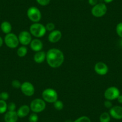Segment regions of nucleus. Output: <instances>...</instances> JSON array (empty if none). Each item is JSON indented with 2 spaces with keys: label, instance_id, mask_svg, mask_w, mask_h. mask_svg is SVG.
<instances>
[{
  "label": "nucleus",
  "instance_id": "obj_1",
  "mask_svg": "<svg viewBox=\"0 0 122 122\" xmlns=\"http://www.w3.org/2000/svg\"><path fill=\"white\" fill-rule=\"evenodd\" d=\"M65 60L63 52L56 48L50 49L46 53V61L48 65L53 68H57L62 65Z\"/></svg>",
  "mask_w": 122,
  "mask_h": 122
},
{
  "label": "nucleus",
  "instance_id": "obj_2",
  "mask_svg": "<svg viewBox=\"0 0 122 122\" xmlns=\"http://www.w3.org/2000/svg\"><path fill=\"white\" fill-rule=\"evenodd\" d=\"M45 26L40 23H34L30 26L29 32L32 36L36 38H41L46 33Z\"/></svg>",
  "mask_w": 122,
  "mask_h": 122
},
{
  "label": "nucleus",
  "instance_id": "obj_3",
  "mask_svg": "<svg viewBox=\"0 0 122 122\" xmlns=\"http://www.w3.org/2000/svg\"><path fill=\"white\" fill-rule=\"evenodd\" d=\"M42 99L48 103L53 104L58 99L57 92L52 88H47L44 89L42 92Z\"/></svg>",
  "mask_w": 122,
  "mask_h": 122
},
{
  "label": "nucleus",
  "instance_id": "obj_4",
  "mask_svg": "<svg viewBox=\"0 0 122 122\" xmlns=\"http://www.w3.org/2000/svg\"><path fill=\"white\" fill-rule=\"evenodd\" d=\"M29 107L30 111H32V112L37 114L42 112L45 110L46 107V104L43 99L36 98L31 101Z\"/></svg>",
  "mask_w": 122,
  "mask_h": 122
},
{
  "label": "nucleus",
  "instance_id": "obj_5",
  "mask_svg": "<svg viewBox=\"0 0 122 122\" xmlns=\"http://www.w3.org/2000/svg\"><path fill=\"white\" fill-rule=\"evenodd\" d=\"M27 16L34 23H38L41 19V13L36 7H30L27 10Z\"/></svg>",
  "mask_w": 122,
  "mask_h": 122
},
{
  "label": "nucleus",
  "instance_id": "obj_6",
  "mask_svg": "<svg viewBox=\"0 0 122 122\" xmlns=\"http://www.w3.org/2000/svg\"><path fill=\"white\" fill-rule=\"evenodd\" d=\"M4 41L5 45L10 49H16L19 44L18 37L13 33L7 34L4 37Z\"/></svg>",
  "mask_w": 122,
  "mask_h": 122
},
{
  "label": "nucleus",
  "instance_id": "obj_7",
  "mask_svg": "<svg viewBox=\"0 0 122 122\" xmlns=\"http://www.w3.org/2000/svg\"><path fill=\"white\" fill-rule=\"evenodd\" d=\"M107 7L104 3H98L92 9V15L95 17H101L106 14Z\"/></svg>",
  "mask_w": 122,
  "mask_h": 122
},
{
  "label": "nucleus",
  "instance_id": "obj_8",
  "mask_svg": "<svg viewBox=\"0 0 122 122\" xmlns=\"http://www.w3.org/2000/svg\"><path fill=\"white\" fill-rule=\"evenodd\" d=\"M120 95L119 89L115 86H111L107 88L104 92V97L106 100L113 101L117 99Z\"/></svg>",
  "mask_w": 122,
  "mask_h": 122
},
{
  "label": "nucleus",
  "instance_id": "obj_9",
  "mask_svg": "<svg viewBox=\"0 0 122 122\" xmlns=\"http://www.w3.org/2000/svg\"><path fill=\"white\" fill-rule=\"evenodd\" d=\"M21 92L26 97H32L35 93V87L30 82L25 81L22 83L20 86Z\"/></svg>",
  "mask_w": 122,
  "mask_h": 122
},
{
  "label": "nucleus",
  "instance_id": "obj_10",
  "mask_svg": "<svg viewBox=\"0 0 122 122\" xmlns=\"http://www.w3.org/2000/svg\"><path fill=\"white\" fill-rule=\"evenodd\" d=\"M32 36L30 33V32H28L27 30H23L20 32L18 36L19 43L25 46L29 45L30 44L31 41L32 40Z\"/></svg>",
  "mask_w": 122,
  "mask_h": 122
},
{
  "label": "nucleus",
  "instance_id": "obj_11",
  "mask_svg": "<svg viewBox=\"0 0 122 122\" xmlns=\"http://www.w3.org/2000/svg\"><path fill=\"white\" fill-rule=\"evenodd\" d=\"M94 70L96 73L100 76H105L108 72V67L107 65L102 62H98L95 64Z\"/></svg>",
  "mask_w": 122,
  "mask_h": 122
},
{
  "label": "nucleus",
  "instance_id": "obj_12",
  "mask_svg": "<svg viewBox=\"0 0 122 122\" xmlns=\"http://www.w3.org/2000/svg\"><path fill=\"white\" fill-rule=\"evenodd\" d=\"M62 36V35L61 31L57 29H55L49 33L48 36V40L51 43H57L61 40Z\"/></svg>",
  "mask_w": 122,
  "mask_h": 122
},
{
  "label": "nucleus",
  "instance_id": "obj_13",
  "mask_svg": "<svg viewBox=\"0 0 122 122\" xmlns=\"http://www.w3.org/2000/svg\"><path fill=\"white\" fill-rule=\"evenodd\" d=\"M111 117L116 120L122 119V107L114 106L110 109V112Z\"/></svg>",
  "mask_w": 122,
  "mask_h": 122
},
{
  "label": "nucleus",
  "instance_id": "obj_14",
  "mask_svg": "<svg viewBox=\"0 0 122 122\" xmlns=\"http://www.w3.org/2000/svg\"><path fill=\"white\" fill-rule=\"evenodd\" d=\"M29 45H30L31 50L36 51V52L41 51L43 47V42L37 38H35V39H32Z\"/></svg>",
  "mask_w": 122,
  "mask_h": 122
},
{
  "label": "nucleus",
  "instance_id": "obj_15",
  "mask_svg": "<svg viewBox=\"0 0 122 122\" xmlns=\"http://www.w3.org/2000/svg\"><path fill=\"white\" fill-rule=\"evenodd\" d=\"M18 116L17 112L8 111L4 115V121L5 122H17L18 120Z\"/></svg>",
  "mask_w": 122,
  "mask_h": 122
},
{
  "label": "nucleus",
  "instance_id": "obj_16",
  "mask_svg": "<svg viewBox=\"0 0 122 122\" xmlns=\"http://www.w3.org/2000/svg\"><path fill=\"white\" fill-rule=\"evenodd\" d=\"M30 111V109L29 106L27 105H23L19 108L16 112L19 118H23V117H26L29 114Z\"/></svg>",
  "mask_w": 122,
  "mask_h": 122
},
{
  "label": "nucleus",
  "instance_id": "obj_17",
  "mask_svg": "<svg viewBox=\"0 0 122 122\" xmlns=\"http://www.w3.org/2000/svg\"><path fill=\"white\" fill-rule=\"evenodd\" d=\"M45 60H46V53L41 50L36 52L34 56V61L37 64H41Z\"/></svg>",
  "mask_w": 122,
  "mask_h": 122
},
{
  "label": "nucleus",
  "instance_id": "obj_18",
  "mask_svg": "<svg viewBox=\"0 0 122 122\" xmlns=\"http://www.w3.org/2000/svg\"><path fill=\"white\" fill-rule=\"evenodd\" d=\"M1 29L4 34H7L10 33L11 32L12 26L9 22L4 21V22H2L1 25Z\"/></svg>",
  "mask_w": 122,
  "mask_h": 122
},
{
  "label": "nucleus",
  "instance_id": "obj_19",
  "mask_svg": "<svg viewBox=\"0 0 122 122\" xmlns=\"http://www.w3.org/2000/svg\"><path fill=\"white\" fill-rule=\"evenodd\" d=\"M28 53V48L25 46L19 47L17 50V54L20 57H25Z\"/></svg>",
  "mask_w": 122,
  "mask_h": 122
},
{
  "label": "nucleus",
  "instance_id": "obj_20",
  "mask_svg": "<svg viewBox=\"0 0 122 122\" xmlns=\"http://www.w3.org/2000/svg\"><path fill=\"white\" fill-rule=\"evenodd\" d=\"M110 120H111V116L108 112H102L99 117L100 122H110Z\"/></svg>",
  "mask_w": 122,
  "mask_h": 122
},
{
  "label": "nucleus",
  "instance_id": "obj_21",
  "mask_svg": "<svg viewBox=\"0 0 122 122\" xmlns=\"http://www.w3.org/2000/svg\"><path fill=\"white\" fill-rule=\"evenodd\" d=\"M7 110V104L6 101L0 99V114H4Z\"/></svg>",
  "mask_w": 122,
  "mask_h": 122
},
{
  "label": "nucleus",
  "instance_id": "obj_22",
  "mask_svg": "<svg viewBox=\"0 0 122 122\" xmlns=\"http://www.w3.org/2000/svg\"><path fill=\"white\" fill-rule=\"evenodd\" d=\"M53 106L54 108H55L56 110L60 111V110H62L64 108V105L62 101H61L57 99V101H56L53 103Z\"/></svg>",
  "mask_w": 122,
  "mask_h": 122
},
{
  "label": "nucleus",
  "instance_id": "obj_23",
  "mask_svg": "<svg viewBox=\"0 0 122 122\" xmlns=\"http://www.w3.org/2000/svg\"><path fill=\"white\" fill-rule=\"evenodd\" d=\"M38 116L37 113L32 112L30 114L29 116V122H38Z\"/></svg>",
  "mask_w": 122,
  "mask_h": 122
},
{
  "label": "nucleus",
  "instance_id": "obj_24",
  "mask_svg": "<svg viewBox=\"0 0 122 122\" xmlns=\"http://www.w3.org/2000/svg\"><path fill=\"white\" fill-rule=\"evenodd\" d=\"M74 122H91L90 118L87 116H81L78 117Z\"/></svg>",
  "mask_w": 122,
  "mask_h": 122
},
{
  "label": "nucleus",
  "instance_id": "obj_25",
  "mask_svg": "<svg viewBox=\"0 0 122 122\" xmlns=\"http://www.w3.org/2000/svg\"><path fill=\"white\" fill-rule=\"evenodd\" d=\"M116 32L120 38H122V22L118 23L116 26Z\"/></svg>",
  "mask_w": 122,
  "mask_h": 122
},
{
  "label": "nucleus",
  "instance_id": "obj_26",
  "mask_svg": "<svg viewBox=\"0 0 122 122\" xmlns=\"http://www.w3.org/2000/svg\"><path fill=\"white\" fill-rule=\"evenodd\" d=\"M46 29L48 31H50V32H51L53 30H55V23H52V22H49L46 24V25L45 26Z\"/></svg>",
  "mask_w": 122,
  "mask_h": 122
},
{
  "label": "nucleus",
  "instance_id": "obj_27",
  "mask_svg": "<svg viewBox=\"0 0 122 122\" xmlns=\"http://www.w3.org/2000/svg\"><path fill=\"white\" fill-rule=\"evenodd\" d=\"M21 84L22 83L18 80H14L11 82V85L15 89H19V88H20Z\"/></svg>",
  "mask_w": 122,
  "mask_h": 122
},
{
  "label": "nucleus",
  "instance_id": "obj_28",
  "mask_svg": "<svg viewBox=\"0 0 122 122\" xmlns=\"http://www.w3.org/2000/svg\"><path fill=\"white\" fill-rule=\"evenodd\" d=\"M16 105L15 102H10L7 104V110L10 111H16Z\"/></svg>",
  "mask_w": 122,
  "mask_h": 122
},
{
  "label": "nucleus",
  "instance_id": "obj_29",
  "mask_svg": "<svg viewBox=\"0 0 122 122\" xmlns=\"http://www.w3.org/2000/svg\"><path fill=\"white\" fill-rule=\"evenodd\" d=\"M9 98V94L6 92H3L0 94V99L4 100L6 101Z\"/></svg>",
  "mask_w": 122,
  "mask_h": 122
},
{
  "label": "nucleus",
  "instance_id": "obj_30",
  "mask_svg": "<svg viewBox=\"0 0 122 122\" xmlns=\"http://www.w3.org/2000/svg\"><path fill=\"white\" fill-rule=\"evenodd\" d=\"M37 3L42 6H46L50 3V0H36Z\"/></svg>",
  "mask_w": 122,
  "mask_h": 122
},
{
  "label": "nucleus",
  "instance_id": "obj_31",
  "mask_svg": "<svg viewBox=\"0 0 122 122\" xmlns=\"http://www.w3.org/2000/svg\"><path fill=\"white\" fill-rule=\"evenodd\" d=\"M104 106L107 108H111L112 107V102H111V101L109 100H105L104 102Z\"/></svg>",
  "mask_w": 122,
  "mask_h": 122
},
{
  "label": "nucleus",
  "instance_id": "obj_32",
  "mask_svg": "<svg viewBox=\"0 0 122 122\" xmlns=\"http://www.w3.org/2000/svg\"><path fill=\"white\" fill-rule=\"evenodd\" d=\"M98 0H88V3L90 5L94 6L96 4H98Z\"/></svg>",
  "mask_w": 122,
  "mask_h": 122
},
{
  "label": "nucleus",
  "instance_id": "obj_33",
  "mask_svg": "<svg viewBox=\"0 0 122 122\" xmlns=\"http://www.w3.org/2000/svg\"><path fill=\"white\" fill-rule=\"evenodd\" d=\"M117 101L120 104H122V95H120L118 97V98H117Z\"/></svg>",
  "mask_w": 122,
  "mask_h": 122
},
{
  "label": "nucleus",
  "instance_id": "obj_34",
  "mask_svg": "<svg viewBox=\"0 0 122 122\" xmlns=\"http://www.w3.org/2000/svg\"><path fill=\"white\" fill-rule=\"evenodd\" d=\"M3 43H4V40L2 38V37L0 36V47L3 45Z\"/></svg>",
  "mask_w": 122,
  "mask_h": 122
},
{
  "label": "nucleus",
  "instance_id": "obj_35",
  "mask_svg": "<svg viewBox=\"0 0 122 122\" xmlns=\"http://www.w3.org/2000/svg\"><path fill=\"white\" fill-rule=\"evenodd\" d=\"M114 0H104V1H105V3H111V2L113 1Z\"/></svg>",
  "mask_w": 122,
  "mask_h": 122
},
{
  "label": "nucleus",
  "instance_id": "obj_36",
  "mask_svg": "<svg viewBox=\"0 0 122 122\" xmlns=\"http://www.w3.org/2000/svg\"><path fill=\"white\" fill-rule=\"evenodd\" d=\"M65 122H72V120H67L65 121Z\"/></svg>",
  "mask_w": 122,
  "mask_h": 122
},
{
  "label": "nucleus",
  "instance_id": "obj_37",
  "mask_svg": "<svg viewBox=\"0 0 122 122\" xmlns=\"http://www.w3.org/2000/svg\"><path fill=\"white\" fill-rule=\"evenodd\" d=\"M121 45L122 46V40H121Z\"/></svg>",
  "mask_w": 122,
  "mask_h": 122
},
{
  "label": "nucleus",
  "instance_id": "obj_38",
  "mask_svg": "<svg viewBox=\"0 0 122 122\" xmlns=\"http://www.w3.org/2000/svg\"><path fill=\"white\" fill-rule=\"evenodd\" d=\"M80 1H82V0H80Z\"/></svg>",
  "mask_w": 122,
  "mask_h": 122
},
{
  "label": "nucleus",
  "instance_id": "obj_39",
  "mask_svg": "<svg viewBox=\"0 0 122 122\" xmlns=\"http://www.w3.org/2000/svg\"><path fill=\"white\" fill-rule=\"evenodd\" d=\"M0 94H1V93H0Z\"/></svg>",
  "mask_w": 122,
  "mask_h": 122
}]
</instances>
